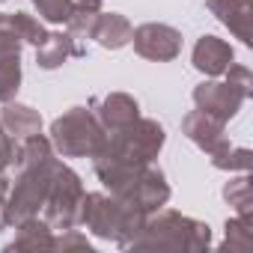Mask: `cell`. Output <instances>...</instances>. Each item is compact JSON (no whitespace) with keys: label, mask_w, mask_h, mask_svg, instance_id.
Listing matches in <instances>:
<instances>
[{"label":"cell","mask_w":253,"mask_h":253,"mask_svg":"<svg viewBox=\"0 0 253 253\" xmlns=\"http://www.w3.org/2000/svg\"><path fill=\"white\" fill-rule=\"evenodd\" d=\"M223 125H226V122L214 119V116L206 113V110H191V113L182 119V131H185V137H188L191 143H197L203 152L214 155V152H220V149L229 146V140H226V134H223Z\"/></svg>","instance_id":"cell-10"},{"label":"cell","mask_w":253,"mask_h":253,"mask_svg":"<svg viewBox=\"0 0 253 253\" xmlns=\"http://www.w3.org/2000/svg\"><path fill=\"white\" fill-rule=\"evenodd\" d=\"M12 158H15V140L6 134L3 122H0V173H3V170L12 164Z\"/></svg>","instance_id":"cell-27"},{"label":"cell","mask_w":253,"mask_h":253,"mask_svg":"<svg viewBox=\"0 0 253 253\" xmlns=\"http://www.w3.org/2000/svg\"><path fill=\"white\" fill-rule=\"evenodd\" d=\"M209 158H211V164H214L217 170H244V173L250 170V161H253L250 149H235L232 143H229L226 149L209 155Z\"/></svg>","instance_id":"cell-22"},{"label":"cell","mask_w":253,"mask_h":253,"mask_svg":"<svg viewBox=\"0 0 253 253\" xmlns=\"http://www.w3.org/2000/svg\"><path fill=\"white\" fill-rule=\"evenodd\" d=\"M223 197H226L229 206H235V211L241 217H250V209H253V185H250L247 176H238V179L226 182Z\"/></svg>","instance_id":"cell-20"},{"label":"cell","mask_w":253,"mask_h":253,"mask_svg":"<svg viewBox=\"0 0 253 253\" xmlns=\"http://www.w3.org/2000/svg\"><path fill=\"white\" fill-rule=\"evenodd\" d=\"M235 54L229 48V42L217 39V36H203L197 45H194V69L203 72L206 78H217L223 75L229 66H232Z\"/></svg>","instance_id":"cell-12"},{"label":"cell","mask_w":253,"mask_h":253,"mask_svg":"<svg viewBox=\"0 0 253 253\" xmlns=\"http://www.w3.org/2000/svg\"><path fill=\"white\" fill-rule=\"evenodd\" d=\"M101 15V0H75V9L69 15V36L72 42L78 45V51L86 57V42L92 39V30H95V21Z\"/></svg>","instance_id":"cell-14"},{"label":"cell","mask_w":253,"mask_h":253,"mask_svg":"<svg viewBox=\"0 0 253 253\" xmlns=\"http://www.w3.org/2000/svg\"><path fill=\"white\" fill-rule=\"evenodd\" d=\"M143 211H137L134 206L116 200L113 194H84V203H81V220L92 235L98 238H107V241H116L119 247H128L140 226H143Z\"/></svg>","instance_id":"cell-3"},{"label":"cell","mask_w":253,"mask_h":253,"mask_svg":"<svg viewBox=\"0 0 253 253\" xmlns=\"http://www.w3.org/2000/svg\"><path fill=\"white\" fill-rule=\"evenodd\" d=\"M209 9L217 15L220 24L232 30L235 39L250 45V24H253V3L250 0H209Z\"/></svg>","instance_id":"cell-13"},{"label":"cell","mask_w":253,"mask_h":253,"mask_svg":"<svg viewBox=\"0 0 253 253\" xmlns=\"http://www.w3.org/2000/svg\"><path fill=\"white\" fill-rule=\"evenodd\" d=\"M229 250H247L250 247V217H232L226 220V241Z\"/></svg>","instance_id":"cell-24"},{"label":"cell","mask_w":253,"mask_h":253,"mask_svg":"<svg viewBox=\"0 0 253 253\" xmlns=\"http://www.w3.org/2000/svg\"><path fill=\"white\" fill-rule=\"evenodd\" d=\"M6 194H9V179L0 173V229L6 226V220H3V206H6Z\"/></svg>","instance_id":"cell-28"},{"label":"cell","mask_w":253,"mask_h":253,"mask_svg":"<svg viewBox=\"0 0 253 253\" xmlns=\"http://www.w3.org/2000/svg\"><path fill=\"white\" fill-rule=\"evenodd\" d=\"M21 36L15 33L12 27V18L9 12H0V57H6V54H21Z\"/></svg>","instance_id":"cell-25"},{"label":"cell","mask_w":253,"mask_h":253,"mask_svg":"<svg viewBox=\"0 0 253 253\" xmlns=\"http://www.w3.org/2000/svg\"><path fill=\"white\" fill-rule=\"evenodd\" d=\"M54 170H57V158H48V161L27 167V170H18V182L6 194V206H3V220L9 226H18L30 217H39V211L48 200Z\"/></svg>","instance_id":"cell-5"},{"label":"cell","mask_w":253,"mask_h":253,"mask_svg":"<svg viewBox=\"0 0 253 253\" xmlns=\"http://www.w3.org/2000/svg\"><path fill=\"white\" fill-rule=\"evenodd\" d=\"M223 75H226V84H232V86H235L244 98H250V92H253V78H250V69H244V66H235V63H232Z\"/></svg>","instance_id":"cell-26"},{"label":"cell","mask_w":253,"mask_h":253,"mask_svg":"<svg viewBox=\"0 0 253 253\" xmlns=\"http://www.w3.org/2000/svg\"><path fill=\"white\" fill-rule=\"evenodd\" d=\"M89 107H92L95 119L101 122V128H104L107 134L125 128V125H131V122L140 116V107H137V101H134L128 92H110V95H104V98H92Z\"/></svg>","instance_id":"cell-11"},{"label":"cell","mask_w":253,"mask_h":253,"mask_svg":"<svg viewBox=\"0 0 253 253\" xmlns=\"http://www.w3.org/2000/svg\"><path fill=\"white\" fill-rule=\"evenodd\" d=\"M69 57H84L69 33H48L42 45H36V63L42 69H60Z\"/></svg>","instance_id":"cell-17"},{"label":"cell","mask_w":253,"mask_h":253,"mask_svg":"<svg viewBox=\"0 0 253 253\" xmlns=\"http://www.w3.org/2000/svg\"><path fill=\"white\" fill-rule=\"evenodd\" d=\"M33 6L39 9V15L51 24H66L72 9H75V0H33Z\"/></svg>","instance_id":"cell-23"},{"label":"cell","mask_w":253,"mask_h":253,"mask_svg":"<svg viewBox=\"0 0 253 253\" xmlns=\"http://www.w3.org/2000/svg\"><path fill=\"white\" fill-rule=\"evenodd\" d=\"M116 200H122V203L134 206L137 211L149 214V211H158L170 200V185H167V179H164V173L158 167L146 164L137 173V179L128 185V191H125L122 197H116Z\"/></svg>","instance_id":"cell-8"},{"label":"cell","mask_w":253,"mask_h":253,"mask_svg":"<svg viewBox=\"0 0 253 253\" xmlns=\"http://www.w3.org/2000/svg\"><path fill=\"white\" fill-rule=\"evenodd\" d=\"M0 122H3V128L12 140H21V137H30V134H39L42 131V116L39 110L27 107V104H12L6 101V107L0 110Z\"/></svg>","instance_id":"cell-16"},{"label":"cell","mask_w":253,"mask_h":253,"mask_svg":"<svg viewBox=\"0 0 253 253\" xmlns=\"http://www.w3.org/2000/svg\"><path fill=\"white\" fill-rule=\"evenodd\" d=\"M81 203H84L81 176L72 167H66L63 161H57V170H54V179L48 188V200L42 206V220L54 232L72 229L81 220Z\"/></svg>","instance_id":"cell-6"},{"label":"cell","mask_w":253,"mask_h":253,"mask_svg":"<svg viewBox=\"0 0 253 253\" xmlns=\"http://www.w3.org/2000/svg\"><path fill=\"white\" fill-rule=\"evenodd\" d=\"M18 235L12 238V244H6V250H54V229L39 220V217H30L24 223L15 226Z\"/></svg>","instance_id":"cell-18"},{"label":"cell","mask_w":253,"mask_h":253,"mask_svg":"<svg viewBox=\"0 0 253 253\" xmlns=\"http://www.w3.org/2000/svg\"><path fill=\"white\" fill-rule=\"evenodd\" d=\"M107 140V131L92 107H72L51 125V146L63 158H95Z\"/></svg>","instance_id":"cell-4"},{"label":"cell","mask_w":253,"mask_h":253,"mask_svg":"<svg viewBox=\"0 0 253 253\" xmlns=\"http://www.w3.org/2000/svg\"><path fill=\"white\" fill-rule=\"evenodd\" d=\"M211 241V232L203 220L185 217L179 211H161L146 214L137 238L128 244L134 250H206Z\"/></svg>","instance_id":"cell-2"},{"label":"cell","mask_w":253,"mask_h":253,"mask_svg":"<svg viewBox=\"0 0 253 253\" xmlns=\"http://www.w3.org/2000/svg\"><path fill=\"white\" fill-rule=\"evenodd\" d=\"M247 98L232 86V84H217V81H206V84H200L197 89H194V104H197V110H206V113H211L214 119H220V122H229L238 110H241V104H244Z\"/></svg>","instance_id":"cell-9"},{"label":"cell","mask_w":253,"mask_h":253,"mask_svg":"<svg viewBox=\"0 0 253 253\" xmlns=\"http://www.w3.org/2000/svg\"><path fill=\"white\" fill-rule=\"evenodd\" d=\"M21 86V54L0 57V101H12Z\"/></svg>","instance_id":"cell-19"},{"label":"cell","mask_w":253,"mask_h":253,"mask_svg":"<svg viewBox=\"0 0 253 253\" xmlns=\"http://www.w3.org/2000/svg\"><path fill=\"white\" fill-rule=\"evenodd\" d=\"M131 21L119 15V12H101L98 21H95V30H92V39L107 48V51H119L131 42Z\"/></svg>","instance_id":"cell-15"},{"label":"cell","mask_w":253,"mask_h":253,"mask_svg":"<svg viewBox=\"0 0 253 253\" xmlns=\"http://www.w3.org/2000/svg\"><path fill=\"white\" fill-rule=\"evenodd\" d=\"M131 45L140 57L164 63L182 54V33L170 24H140L137 30H131Z\"/></svg>","instance_id":"cell-7"},{"label":"cell","mask_w":253,"mask_h":253,"mask_svg":"<svg viewBox=\"0 0 253 253\" xmlns=\"http://www.w3.org/2000/svg\"><path fill=\"white\" fill-rule=\"evenodd\" d=\"M9 18H12V27L21 36V42H27V45H42L45 42L48 33H45V27L33 15H27V12H9Z\"/></svg>","instance_id":"cell-21"},{"label":"cell","mask_w":253,"mask_h":253,"mask_svg":"<svg viewBox=\"0 0 253 253\" xmlns=\"http://www.w3.org/2000/svg\"><path fill=\"white\" fill-rule=\"evenodd\" d=\"M164 140L167 134L161 122L137 116L131 125L113 131L104 140L101 152L95 155V176L104 182V188H110L113 197H122L137 179V173L161 152Z\"/></svg>","instance_id":"cell-1"}]
</instances>
